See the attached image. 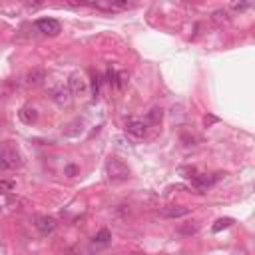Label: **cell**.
I'll use <instances>...</instances> for the list:
<instances>
[{
  "label": "cell",
  "instance_id": "5",
  "mask_svg": "<svg viewBox=\"0 0 255 255\" xmlns=\"http://www.w3.org/2000/svg\"><path fill=\"white\" fill-rule=\"evenodd\" d=\"M36 229L42 233V235H48V233H52L56 229V219L54 217H48V215H38L36 217Z\"/></svg>",
  "mask_w": 255,
  "mask_h": 255
},
{
  "label": "cell",
  "instance_id": "6",
  "mask_svg": "<svg viewBox=\"0 0 255 255\" xmlns=\"http://www.w3.org/2000/svg\"><path fill=\"white\" fill-rule=\"evenodd\" d=\"M126 132L130 135H134V138H144L148 134V124L144 120H130L126 124Z\"/></svg>",
  "mask_w": 255,
  "mask_h": 255
},
{
  "label": "cell",
  "instance_id": "3",
  "mask_svg": "<svg viewBox=\"0 0 255 255\" xmlns=\"http://www.w3.org/2000/svg\"><path fill=\"white\" fill-rule=\"evenodd\" d=\"M86 6L104 10V12H122V10L132 8L134 4H130V2H118V0H106V2H88Z\"/></svg>",
  "mask_w": 255,
  "mask_h": 255
},
{
  "label": "cell",
  "instance_id": "22",
  "mask_svg": "<svg viewBox=\"0 0 255 255\" xmlns=\"http://www.w3.org/2000/svg\"><path fill=\"white\" fill-rule=\"evenodd\" d=\"M208 122H217V118H213V116H210V118H206V124Z\"/></svg>",
  "mask_w": 255,
  "mask_h": 255
},
{
  "label": "cell",
  "instance_id": "1",
  "mask_svg": "<svg viewBox=\"0 0 255 255\" xmlns=\"http://www.w3.org/2000/svg\"><path fill=\"white\" fill-rule=\"evenodd\" d=\"M104 172H106V178L114 183H120V181H126L130 178V167L118 158H110L104 165Z\"/></svg>",
  "mask_w": 255,
  "mask_h": 255
},
{
  "label": "cell",
  "instance_id": "14",
  "mask_svg": "<svg viewBox=\"0 0 255 255\" xmlns=\"http://www.w3.org/2000/svg\"><path fill=\"white\" fill-rule=\"evenodd\" d=\"M46 78V74H44V70H38V68H36V70H32L28 76H26V80H28V84H40L42 80Z\"/></svg>",
  "mask_w": 255,
  "mask_h": 255
},
{
  "label": "cell",
  "instance_id": "16",
  "mask_svg": "<svg viewBox=\"0 0 255 255\" xmlns=\"http://www.w3.org/2000/svg\"><path fill=\"white\" fill-rule=\"evenodd\" d=\"M98 94H100V78L92 76V96L98 98Z\"/></svg>",
  "mask_w": 255,
  "mask_h": 255
},
{
  "label": "cell",
  "instance_id": "18",
  "mask_svg": "<svg viewBox=\"0 0 255 255\" xmlns=\"http://www.w3.org/2000/svg\"><path fill=\"white\" fill-rule=\"evenodd\" d=\"M150 120L154 122V124H158V122L162 120V110H158V108L151 110V112H150Z\"/></svg>",
  "mask_w": 255,
  "mask_h": 255
},
{
  "label": "cell",
  "instance_id": "17",
  "mask_svg": "<svg viewBox=\"0 0 255 255\" xmlns=\"http://www.w3.org/2000/svg\"><path fill=\"white\" fill-rule=\"evenodd\" d=\"M213 20H215V22L227 20V12H225V10H215V12H213Z\"/></svg>",
  "mask_w": 255,
  "mask_h": 255
},
{
  "label": "cell",
  "instance_id": "7",
  "mask_svg": "<svg viewBox=\"0 0 255 255\" xmlns=\"http://www.w3.org/2000/svg\"><path fill=\"white\" fill-rule=\"evenodd\" d=\"M215 181H217V178H211V176H203V174L192 176V185H194V188H197L199 192H206L208 188H211Z\"/></svg>",
  "mask_w": 255,
  "mask_h": 255
},
{
  "label": "cell",
  "instance_id": "12",
  "mask_svg": "<svg viewBox=\"0 0 255 255\" xmlns=\"http://www.w3.org/2000/svg\"><path fill=\"white\" fill-rule=\"evenodd\" d=\"M108 82L112 84V86H114L116 90H122V86H124V84H126L124 76H120V74H118L116 70H112V68H110V70H108Z\"/></svg>",
  "mask_w": 255,
  "mask_h": 255
},
{
  "label": "cell",
  "instance_id": "9",
  "mask_svg": "<svg viewBox=\"0 0 255 255\" xmlns=\"http://www.w3.org/2000/svg\"><path fill=\"white\" fill-rule=\"evenodd\" d=\"M54 100H56L58 106H70V102H72V90H70V86H60L54 92Z\"/></svg>",
  "mask_w": 255,
  "mask_h": 255
},
{
  "label": "cell",
  "instance_id": "15",
  "mask_svg": "<svg viewBox=\"0 0 255 255\" xmlns=\"http://www.w3.org/2000/svg\"><path fill=\"white\" fill-rule=\"evenodd\" d=\"M110 240H112L110 231H108V229H102V231H100V233L94 237V243H98V245H106Z\"/></svg>",
  "mask_w": 255,
  "mask_h": 255
},
{
  "label": "cell",
  "instance_id": "19",
  "mask_svg": "<svg viewBox=\"0 0 255 255\" xmlns=\"http://www.w3.org/2000/svg\"><path fill=\"white\" fill-rule=\"evenodd\" d=\"M14 190V181H0V192L6 194V192H12Z\"/></svg>",
  "mask_w": 255,
  "mask_h": 255
},
{
  "label": "cell",
  "instance_id": "8",
  "mask_svg": "<svg viewBox=\"0 0 255 255\" xmlns=\"http://www.w3.org/2000/svg\"><path fill=\"white\" fill-rule=\"evenodd\" d=\"M192 210L190 208H185V206H167L162 210V215L164 217H169V219H178V217H183V215H188Z\"/></svg>",
  "mask_w": 255,
  "mask_h": 255
},
{
  "label": "cell",
  "instance_id": "13",
  "mask_svg": "<svg viewBox=\"0 0 255 255\" xmlns=\"http://www.w3.org/2000/svg\"><path fill=\"white\" fill-rule=\"evenodd\" d=\"M231 224H233L231 217H222V219H217V222H215V225L211 227V231H213V233H219L222 229H227Z\"/></svg>",
  "mask_w": 255,
  "mask_h": 255
},
{
  "label": "cell",
  "instance_id": "2",
  "mask_svg": "<svg viewBox=\"0 0 255 255\" xmlns=\"http://www.w3.org/2000/svg\"><path fill=\"white\" fill-rule=\"evenodd\" d=\"M20 165V154L14 148L0 150V169H14Z\"/></svg>",
  "mask_w": 255,
  "mask_h": 255
},
{
  "label": "cell",
  "instance_id": "11",
  "mask_svg": "<svg viewBox=\"0 0 255 255\" xmlns=\"http://www.w3.org/2000/svg\"><path fill=\"white\" fill-rule=\"evenodd\" d=\"M68 86H70V90H72V96H82L84 92H86V82H84L78 74H74L72 78H70V82H68Z\"/></svg>",
  "mask_w": 255,
  "mask_h": 255
},
{
  "label": "cell",
  "instance_id": "20",
  "mask_svg": "<svg viewBox=\"0 0 255 255\" xmlns=\"http://www.w3.org/2000/svg\"><path fill=\"white\" fill-rule=\"evenodd\" d=\"M231 8H233V10H237V12H245V10H249V8H251V4H233Z\"/></svg>",
  "mask_w": 255,
  "mask_h": 255
},
{
  "label": "cell",
  "instance_id": "21",
  "mask_svg": "<svg viewBox=\"0 0 255 255\" xmlns=\"http://www.w3.org/2000/svg\"><path fill=\"white\" fill-rule=\"evenodd\" d=\"M66 174H68V176L72 178V176L76 174V165H68V167H66Z\"/></svg>",
  "mask_w": 255,
  "mask_h": 255
},
{
  "label": "cell",
  "instance_id": "4",
  "mask_svg": "<svg viewBox=\"0 0 255 255\" xmlns=\"http://www.w3.org/2000/svg\"><path fill=\"white\" fill-rule=\"evenodd\" d=\"M36 28H38L42 34H46V36H58L60 30H62L60 22L54 20V18H38V20H36Z\"/></svg>",
  "mask_w": 255,
  "mask_h": 255
},
{
  "label": "cell",
  "instance_id": "10",
  "mask_svg": "<svg viewBox=\"0 0 255 255\" xmlns=\"http://www.w3.org/2000/svg\"><path fill=\"white\" fill-rule=\"evenodd\" d=\"M18 118H20L24 124L32 126L34 122L38 120V112H36V108H32V106H24V108L18 112Z\"/></svg>",
  "mask_w": 255,
  "mask_h": 255
}]
</instances>
